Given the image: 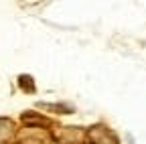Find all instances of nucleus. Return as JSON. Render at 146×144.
I'll return each instance as SVG.
<instances>
[{"mask_svg": "<svg viewBox=\"0 0 146 144\" xmlns=\"http://www.w3.org/2000/svg\"><path fill=\"white\" fill-rule=\"evenodd\" d=\"M51 136L57 144H83L85 140V132L73 126H61L55 132H51Z\"/></svg>", "mask_w": 146, "mask_h": 144, "instance_id": "f257e3e1", "label": "nucleus"}, {"mask_svg": "<svg viewBox=\"0 0 146 144\" xmlns=\"http://www.w3.org/2000/svg\"><path fill=\"white\" fill-rule=\"evenodd\" d=\"M53 140L51 132H45V128H27L16 134L18 144H49Z\"/></svg>", "mask_w": 146, "mask_h": 144, "instance_id": "f03ea898", "label": "nucleus"}, {"mask_svg": "<svg viewBox=\"0 0 146 144\" xmlns=\"http://www.w3.org/2000/svg\"><path fill=\"white\" fill-rule=\"evenodd\" d=\"M85 138L89 140V144H118L116 134L106 128V126L98 124V126H91V128L85 132Z\"/></svg>", "mask_w": 146, "mask_h": 144, "instance_id": "7ed1b4c3", "label": "nucleus"}, {"mask_svg": "<svg viewBox=\"0 0 146 144\" xmlns=\"http://www.w3.org/2000/svg\"><path fill=\"white\" fill-rule=\"evenodd\" d=\"M14 136V122L10 118H0V144H10Z\"/></svg>", "mask_w": 146, "mask_h": 144, "instance_id": "20e7f679", "label": "nucleus"}, {"mask_svg": "<svg viewBox=\"0 0 146 144\" xmlns=\"http://www.w3.org/2000/svg\"><path fill=\"white\" fill-rule=\"evenodd\" d=\"M23 122L29 128H43V126H49V120L36 116V114H23Z\"/></svg>", "mask_w": 146, "mask_h": 144, "instance_id": "39448f33", "label": "nucleus"}, {"mask_svg": "<svg viewBox=\"0 0 146 144\" xmlns=\"http://www.w3.org/2000/svg\"><path fill=\"white\" fill-rule=\"evenodd\" d=\"M39 108H43V110H55V114H71V108L61 106V104H39Z\"/></svg>", "mask_w": 146, "mask_h": 144, "instance_id": "423d86ee", "label": "nucleus"}, {"mask_svg": "<svg viewBox=\"0 0 146 144\" xmlns=\"http://www.w3.org/2000/svg\"><path fill=\"white\" fill-rule=\"evenodd\" d=\"M21 85H23V87H27V89H31V92L35 89V87H33V81H31V79H29V83H27V75H23V77H21Z\"/></svg>", "mask_w": 146, "mask_h": 144, "instance_id": "0eeeda50", "label": "nucleus"}]
</instances>
